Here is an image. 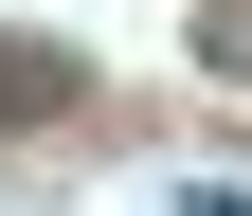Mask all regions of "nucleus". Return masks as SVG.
Listing matches in <instances>:
<instances>
[{
	"label": "nucleus",
	"mask_w": 252,
	"mask_h": 216,
	"mask_svg": "<svg viewBox=\"0 0 252 216\" xmlns=\"http://www.w3.org/2000/svg\"><path fill=\"white\" fill-rule=\"evenodd\" d=\"M180 216H252V180H198V198H180Z\"/></svg>",
	"instance_id": "obj_3"
},
{
	"label": "nucleus",
	"mask_w": 252,
	"mask_h": 216,
	"mask_svg": "<svg viewBox=\"0 0 252 216\" xmlns=\"http://www.w3.org/2000/svg\"><path fill=\"white\" fill-rule=\"evenodd\" d=\"M198 72H234V90H252V0H198Z\"/></svg>",
	"instance_id": "obj_2"
},
{
	"label": "nucleus",
	"mask_w": 252,
	"mask_h": 216,
	"mask_svg": "<svg viewBox=\"0 0 252 216\" xmlns=\"http://www.w3.org/2000/svg\"><path fill=\"white\" fill-rule=\"evenodd\" d=\"M54 108H72V54L54 36H0V126H54Z\"/></svg>",
	"instance_id": "obj_1"
}]
</instances>
